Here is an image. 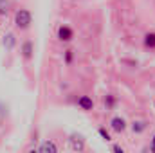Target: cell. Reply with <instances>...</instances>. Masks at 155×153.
Segmentation results:
<instances>
[{"label": "cell", "instance_id": "6da1fadb", "mask_svg": "<svg viewBox=\"0 0 155 153\" xmlns=\"http://www.w3.org/2000/svg\"><path fill=\"white\" fill-rule=\"evenodd\" d=\"M31 22H33V16H31V13L27 11V9H20V11H16V15H15V25L18 27V29H29L31 27Z\"/></svg>", "mask_w": 155, "mask_h": 153}, {"label": "cell", "instance_id": "7a4b0ae2", "mask_svg": "<svg viewBox=\"0 0 155 153\" xmlns=\"http://www.w3.org/2000/svg\"><path fill=\"white\" fill-rule=\"evenodd\" d=\"M58 38L61 41H71L74 38V31L69 27V25H60L58 27Z\"/></svg>", "mask_w": 155, "mask_h": 153}, {"label": "cell", "instance_id": "3957f363", "mask_svg": "<svg viewBox=\"0 0 155 153\" xmlns=\"http://www.w3.org/2000/svg\"><path fill=\"white\" fill-rule=\"evenodd\" d=\"M69 144H71V150L72 151H83L85 150V141H83V137H79V135H72L71 139H69Z\"/></svg>", "mask_w": 155, "mask_h": 153}, {"label": "cell", "instance_id": "277c9868", "mask_svg": "<svg viewBox=\"0 0 155 153\" xmlns=\"http://www.w3.org/2000/svg\"><path fill=\"white\" fill-rule=\"evenodd\" d=\"M110 128L117 132V133H121V132H124L126 130V121L123 119V117H114L112 121H110Z\"/></svg>", "mask_w": 155, "mask_h": 153}, {"label": "cell", "instance_id": "5b68a950", "mask_svg": "<svg viewBox=\"0 0 155 153\" xmlns=\"http://www.w3.org/2000/svg\"><path fill=\"white\" fill-rule=\"evenodd\" d=\"M33 52H35L33 41H31V40H25V41L22 43V56H24L25 60H31V58H33Z\"/></svg>", "mask_w": 155, "mask_h": 153}, {"label": "cell", "instance_id": "8992f818", "mask_svg": "<svg viewBox=\"0 0 155 153\" xmlns=\"http://www.w3.org/2000/svg\"><path fill=\"white\" fill-rule=\"evenodd\" d=\"M78 106L81 108V110H92L94 108V101H92V97H88V96H81L79 99H78Z\"/></svg>", "mask_w": 155, "mask_h": 153}, {"label": "cell", "instance_id": "52a82bcc", "mask_svg": "<svg viewBox=\"0 0 155 153\" xmlns=\"http://www.w3.org/2000/svg\"><path fill=\"white\" fill-rule=\"evenodd\" d=\"M38 153H58V146L54 141H45V142H41Z\"/></svg>", "mask_w": 155, "mask_h": 153}, {"label": "cell", "instance_id": "ba28073f", "mask_svg": "<svg viewBox=\"0 0 155 153\" xmlns=\"http://www.w3.org/2000/svg\"><path fill=\"white\" fill-rule=\"evenodd\" d=\"M144 45L148 49H155V33H148L144 36Z\"/></svg>", "mask_w": 155, "mask_h": 153}, {"label": "cell", "instance_id": "9c48e42d", "mask_svg": "<svg viewBox=\"0 0 155 153\" xmlns=\"http://www.w3.org/2000/svg\"><path fill=\"white\" fill-rule=\"evenodd\" d=\"M144 128H146V122H143V121H135V122L132 124V130H134L135 133H141V132H144Z\"/></svg>", "mask_w": 155, "mask_h": 153}, {"label": "cell", "instance_id": "30bf717a", "mask_svg": "<svg viewBox=\"0 0 155 153\" xmlns=\"http://www.w3.org/2000/svg\"><path fill=\"white\" fill-rule=\"evenodd\" d=\"M13 45H15V36L13 34H5L4 36V47L5 49H13Z\"/></svg>", "mask_w": 155, "mask_h": 153}, {"label": "cell", "instance_id": "8fae6325", "mask_svg": "<svg viewBox=\"0 0 155 153\" xmlns=\"http://www.w3.org/2000/svg\"><path fill=\"white\" fill-rule=\"evenodd\" d=\"M114 105H116V97H114L112 94H108V96L105 97V106H107V108H114Z\"/></svg>", "mask_w": 155, "mask_h": 153}, {"label": "cell", "instance_id": "7c38bea8", "mask_svg": "<svg viewBox=\"0 0 155 153\" xmlns=\"http://www.w3.org/2000/svg\"><path fill=\"white\" fill-rule=\"evenodd\" d=\"M9 7V0H0V15H5Z\"/></svg>", "mask_w": 155, "mask_h": 153}, {"label": "cell", "instance_id": "4fadbf2b", "mask_svg": "<svg viewBox=\"0 0 155 153\" xmlns=\"http://www.w3.org/2000/svg\"><path fill=\"white\" fill-rule=\"evenodd\" d=\"M72 58H74V52H72V50H65V63H67V65L72 63Z\"/></svg>", "mask_w": 155, "mask_h": 153}, {"label": "cell", "instance_id": "5bb4252c", "mask_svg": "<svg viewBox=\"0 0 155 153\" xmlns=\"http://www.w3.org/2000/svg\"><path fill=\"white\" fill-rule=\"evenodd\" d=\"M99 135H101V137H103L105 141H110V139H112V137H110V133H108V132H107L105 128H99Z\"/></svg>", "mask_w": 155, "mask_h": 153}, {"label": "cell", "instance_id": "9a60e30c", "mask_svg": "<svg viewBox=\"0 0 155 153\" xmlns=\"http://www.w3.org/2000/svg\"><path fill=\"white\" fill-rule=\"evenodd\" d=\"M112 151L114 153H124V150H123L119 144H114V146H112Z\"/></svg>", "mask_w": 155, "mask_h": 153}, {"label": "cell", "instance_id": "2e32d148", "mask_svg": "<svg viewBox=\"0 0 155 153\" xmlns=\"http://www.w3.org/2000/svg\"><path fill=\"white\" fill-rule=\"evenodd\" d=\"M150 150H152V153H155V135H153V139H152V146H150Z\"/></svg>", "mask_w": 155, "mask_h": 153}, {"label": "cell", "instance_id": "e0dca14e", "mask_svg": "<svg viewBox=\"0 0 155 153\" xmlns=\"http://www.w3.org/2000/svg\"><path fill=\"white\" fill-rule=\"evenodd\" d=\"M29 153H38V150H31Z\"/></svg>", "mask_w": 155, "mask_h": 153}, {"label": "cell", "instance_id": "ac0fdd59", "mask_svg": "<svg viewBox=\"0 0 155 153\" xmlns=\"http://www.w3.org/2000/svg\"><path fill=\"white\" fill-rule=\"evenodd\" d=\"M143 153H146V150H144V151H143Z\"/></svg>", "mask_w": 155, "mask_h": 153}, {"label": "cell", "instance_id": "d6986e66", "mask_svg": "<svg viewBox=\"0 0 155 153\" xmlns=\"http://www.w3.org/2000/svg\"><path fill=\"white\" fill-rule=\"evenodd\" d=\"M153 106H155V103H153Z\"/></svg>", "mask_w": 155, "mask_h": 153}]
</instances>
